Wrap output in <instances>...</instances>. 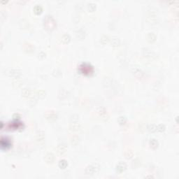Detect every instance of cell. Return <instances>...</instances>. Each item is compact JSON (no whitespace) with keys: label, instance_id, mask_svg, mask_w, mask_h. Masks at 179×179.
I'll list each match as a JSON object with an SVG mask.
<instances>
[{"label":"cell","instance_id":"6","mask_svg":"<svg viewBox=\"0 0 179 179\" xmlns=\"http://www.w3.org/2000/svg\"><path fill=\"white\" fill-rule=\"evenodd\" d=\"M24 127L23 123H22L19 120H15L9 123L8 125V127L11 128V129H13V130H17V129H21Z\"/></svg>","mask_w":179,"mask_h":179},{"label":"cell","instance_id":"8","mask_svg":"<svg viewBox=\"0 0 179 179\" xmlns=\"http://www.w3.org/2000/svg\"><path fill=\"white\" fill-rule=\"evenodd\" d=\"M8 74L9 76L11 77L15 78H18L21 76L22 75V71L20 69H13L11 70L8 71Z\"/></svg>","mask_w":179,"mask_h":179},{"label":"cell","instance_id":"31","mask_svg":"<svg viewBox=\"0 0 179 179\" xmlns=\"http://www.w3.org/2000/svg\"><path fill=\"white\" fill-rule=\"evenodd\" d=\"M148 130L151 132H155L157 131V128H156V125L154 124H151L148 126Z\"/></svg>","mask_w":179,"mask_h":179},{"label":"cell","instance_id":"10","mask_svg":"<svg viewBox=\"0 0 179 179\" xmlns=\"http://www.w3.org/2000/svg\"><path fill=\"white\" fill-rule=\"evenodd\" d=\"M67 150V146L64 143H62L57 145V153L60 155H63L64 154Z\"/></svg>","mask_w":179,"mask_h":179},{"label":"cell","instance_id":"13","mask_svg":"<svg viewBox=\"0 0 179 179\" xmlns=\"http://www.w3.org/2000/svg\"><path fill=\"white\" fill-rule=\"evenodd\" d=\"M76 35L77 36V38L80 39H83L85 38V32L83 29H78L77 31L76 32Z\"/></svg>","mask_w":179,"mask_h":179},{"label":"cell","instance_id":"30","mask_svg":"<svg viewBox=\"0 0 179 179\" xmlns=\"http://www.w3.org/2000/svg\"><path fill=\"white\" fill-rule=\"evenodd\" d=\"M96 7H97L96 4L93 3V2H90L88 4V8L89 11H94L96 9Z\"/></svg>","mask_w":179,"mask_h":179},{"label":"cell","instance_id":"7","mask_svg":"<svg viewBox=\"0 0 179 179\" xmlns=\"http://www.w3.org/2000/svg\"><path fill=\"white\" fill-rule=\"evenodd\" d=\"M127 164L125 162H120L116 167V171L118 174H121L127 169Z\"/></svg>","mask_w":179,"mask_h":179},{"label":"cell","instance_id":"1","mask_svg":"<svg viewBox=\"0 0 179 179\" xmlns=\"http://www.w3.org/2000/svg\"><path fill=\"white\" fill-rule=\"evenodd\" d=\"M43 27L47 31H53L57 27V22L51 15H46L43 20Z\"/></svg>","mask_w":179,"mask_h":179},{"label":"cell","instance_id":"12","mask_svg":"<svg viewBox=\"0 0 179 179\" xmlns=\"http://www.w3.org/2000/svg\"><path fill=\"white\" fill-rule=\"evenodd\" d=\"M157 39V36L153 32H149L147 34V40L148 42L153 43Z\"/></svg>","mask_w":179,"mask_h":179},{"label":"cell","instance_id":"3","mask_svg":"<svg viewBox=\"0 0 179 179\" xmlns=\"http://www.w3.org/2000/svg\"><path fill=\"white\" fill-rule=\"evenodd\" d=\"M100 165L98 163H92L91 165H89L86 167L85 169V174L89 176H93L97 174L100 170Z\"/></svg>","mask_w":179,"mask_h":179},{"label":"cell","instance_id":"26","mask_svg":"<svg viewBox=\"0 0 179 179\" xmlns=\"http://www.w3.org/2000/svg\"><path fill=\"white\" fill-rule=\"evenodd\" d=\"M118 123H119L120 125H125L127 122V118L126 116H120L119 118H118Z\"/></svg>","mask_w":179,"mask_h":179},{"label":"cell","instance_id":"16","mask_svg":"<svg viewBox=\"0 0 179 179\" xmlns=\"http://www.w3.org/2000/svg\"><path fill=\"white\" fill-rule=\"evenodd\" d=\"M149 144H150L151 147L153 149H156L159 146V142L155 139H151V140H150V142H149Z\"/></svg>","mask_w":179,"mask_h":179},{"label":"cell","instance_id":"27","mask_svg":"<svg viewBox=\"0 0 179 179\" xmlns=\"http://www.w3.org/2000/svg\"><path fill=\"white\" fill-rule=\"evenodd\" d=\"M71 123H78L79 120V116L78 114H73L71 116Z\"/></svg>","mask_w":179,"mask_h":179},{"label":"cell","instance_id":"15","mask_svg":"<svg viewBox=\"0 0 179 179\" xmlns=\"http://www.w3.org/2000/svg\"><path fill=\"white\" fill-rule=\"evenodd\" d=\"M143 55H144V57H152L154 55V53L152 50L148 49V48H144L143 49Z\"/></svg>","mask_w":179,"mask_h":179},{"label":"cell","instance_id":"29","mask_svg":"<svg viewBox=\"0 0 179 179\" xmlns=\"http://www.w3.org/2000/svg\"><path fill=\"white\" fill-rule=\"evenodd\" d=\"M156 128H157V131L160 132H165V129H166V126L164 124H159L158 125H156Z\"/></svg>","mask_w":179,"mask_h":179},{"label":"cell","instance_id":"24","mask_svg":"<svg viewBox=\"0 0 179 179\" xmlns=\"http://www.w3.org/2000/svg\"><path fill=\"white\" fill-rule=\"evenodd\" d=\"M109 41H110L109 36L107 35H105V34L102 36V37L100 39V41H101L102 44H106V43H107L109 42Z\"/></svg>","mask_w":179,"mask_h":179},{"label":"cell","instance_id":"36","mask_svg":"<svg viewBox=\"0 0 179 179\" xmlns=\"http://www.w3.org/2000/svg\"><path fill=\"white\" fill-rule=\"evenodd\" d=\"M146 178H153V176H146Z\"/></svg>","mask_w":179,"mask_h":179},{"label":"cell","instance_id":"32","mask_svg":"<svg viewBox=\"0 0 179 179\" xmlns=\"http://www.w3.org/2000/svg\"><path fill=\"white\" fill-rule=\"evenodd\" d=\"M78 141H79V138L77 137V136H74L71 138V144H76L78 142Z\"/></svg>","mask_w":179,"mask_h":179},{"label":"cell","instance_id":"35","mask_svg":"<svg viewBox=\"0 0 179 179\" xmlns=\"http://www.w3.org/2000/svg\"><path fill=\"white\" fill-rule=\"evenodd\" d=\"M39 57H40V58H44L45 57H46V53H44V52H43V51H41V52H40V53H39Z\"/></svg>","mask_w":179,"mask_h":179},{"label":"cell","instance_id":"4","mask_svg":"<svg viewBox=\"0 0 179 179\" xmlns=\"http://www.w3.org/2000/svg\"><path fill=\"white\" fill-rule=\"evenodd\" d=\"M0 144H1V148L2 150H7L8 148H10L11 146V139L8 137H2L1 138Z\"/></svg>","mask_w":179,"mask_h":179},{"label":"cell","instance_id":"14","mask_svg":"<svg viewBox=\"0 0 179 179\" xmlns=\"http://www.w3.org/2000/svg\"><path fill=\"white\" fill-rule=\"evenodd\" d=\"M110 41H111V46H114V47H117L120 44V39L118 37L114 36V37H113L112 39H110Z\"/></svg>","mask_w":179,"mask_h":179},{"label":"cell","instance_id":"20","mask_svg":"<svg viewBox=\"0 0 179 179\" xmlns=\"http://www.w3.org/2000/svg\"><path fill=\"white\" fill-rule=\"evenodd\" d=\"M24 48H25V50L27 51V52H28V53H32V52L34 51V47L33 46V45L30 44V43H25Z\"/></svg>","mask_w":179,"mask_h":179},{"label":"cell","instance_id":"23","mask_svg":"<svg viewBox=\"0 0 179 179\" xmlns=\"http://www.w3.org/2000/svg\"><path fill=\"white\" fill-rule=\"evenodd\" d=\"M81 127V125L80 124L78 123H70V128L71 130H74V131H77L80 129Z\"/></svg>","mask_w":179,"mask_h":179},{"label":"cell","instance_id":"18","mask_svg":"<svg viewBox=\"0 0 179 179\" xmlns=\"http://www.w3.org/2000/svg\"><path fill=\"white\" fill-rule=\"evenodd\" d=\"M61 41H62V42L64 43V44H67V43H69L70 42L71 36H69V34H64L62 36Z\"/></svg>","mask_w":179,"mask_h":179},{"label":"cell","instance_id":"22","mask_svg":"<svg viewBox=\"0 0 179 179\" xmlns=\"http://www.w3.org/2000/svg\"><path fill=\"white\" fill-rule=\"evenodd\" d=\"M31 93H32V90L29 88H24L22 90V95L25 97H28L29 96L31 95Z\"/></svg>","mask_w":179,"mask_h":179},{"label":"cell","instance_id":"25","mask_svg":"<svg viewBox=\"0 0 179 179\" xmlns=\"http://www.w3.org/2000/svg\"><path fill=\"white\" fill-rule=\"evenodd\" d=\"M46 92L44 91V90H39L38 91H36V95L39 97V98H43L45 96H46Z\"/></svg>","mask_w":179,"mask_h":179},{"label":"cell","instance_id":"2","mask_svg":"<svg viewBox=\"0 0 179 179\" xmlns=\"http://www.w3.org/2000/svg\"><path fill=\"white\" fill-rule=\"evenodd\" d=\"M78 71L83 75L89 76L94 73L95 69L91 64L88 63V62H83L78 66Z\"/></svg>","mask_w":179,"mask_h":179},{"label":"cell","instance_id":"17","mask_svg":"<svg viewBox=\"0 0 179 179\" xmlns=\"http://www.w3.org/2000/svg\"><path fill=\"white\" fill-rule=\"evenodd\" d=\"M33 11H34L35 14H41V13H42L43 11V8L42 6H41V5H40V4H36L35 6H34V8H33Z\"/></svg>","mask_w":179,"mask_h":179},{"label":"cell","instance_id":"9","mask_svg":"<svg viewBox=\"0 0 179 179\" xmlns=\"http://www.w3.org/2000/svg\"><path fill=\"white\" fill-rule=\"evenodd\" d=\"M132 73H133L134 76L139 79H141L144 76V72L141 70L139 68L135 67L132 69Z\"/></svg>","mask_w":179,"mask_h":179},{"label":"cell","instance_id":"33","mask_svg":"<svg viewBox=\"0 0 179 179\" xmlns=\"http://www.w3.org/2000/svg\"><path fill=\"white\" fill-rule=\"evenodd\" d=\"M99 115L102 116V117H104V116H106V114H107V113L106 111V110L104 108H103V109H101V110L99 111Z\"/></svg>","mask_w":179,"mask_h":179},{"label":"cell","instance_id":"34","mask_svg":"<svg viewBox=\"0 0 179 179\" xmlns=\"http://www.w3.org/2000/svg\"><path fill=\"white\" fill-rule=\"evenodd\" d=\"M13 118L15 120H19L20 118V115L19 113H14L13 115Z\"/></svg>","mask_w":179,"mask_h":179},{"label":"cell","instance_id":"5","mask_svg":"<svg viewBox=\"0 0 179 179\" xmlns=\"http://www.w3.org/2000/svg\"><path fill=\"white\" fill-rule=\"evenodd\" d=\"M36 141L39 144H43L45 141V133L43 130H38L36 133Z\"/></svg>","mask_w":179,"mask_h":179},{"label":"cell","instance_id":"11","mask_svg":"<svg viewBox=\"0 0 179 179\" xmlns=\"http://www.w3.org/2000/svg\"><path fill=\"white\" fill-rule=\"evenodd\" d=\"M44 160L47 164H52L55 161V156L52 153H48L45 155Z\"/></svg>","mask_w":179,"mask_h":179},{"label":"cell","instance_id":"19","mask_svg":"<svg viewBox=\"0 0 179 179\" xmlns=\"http://www.w3.org/2000/svg\"><path fill=\"white\" fill-rule=\"evenodd\" d=\"M58 166H59V167H60L61 169H66L67 167V166H68V162H67V161L66 160L62 159V160H61L59 161Z\"/></svg>","mask_w":179,"mask_h":179},{"label":"cell","instance_id":"28","mask_svg":"<svg viewBox=\"0 0 179 179\" xmlns=\"http://www.w3.org/2000/svg\"><path fill=\"white\" fill-rule=\"evenodd\" d=\"M134 153L133 151H131V150H127L125 152V156L127 159H131V158L133 157Z\"/></svg>","mask_w":179,"mask_h":179},{"label":"cell","instance_id":"21","mask_svg":"<svg viewBox=\"0 0 179 179\" xmlns=\"http://www.w3.org/2000/svg\"><path fill=\"white\" fill-rule=\"evenodd\" d=\"M46 118L48 120H55L57 119V115L56 113H55L54 112H50V113H48L46 114Z\"/></svg>","mask_w":179,"mask_h":179}]
</instances>
